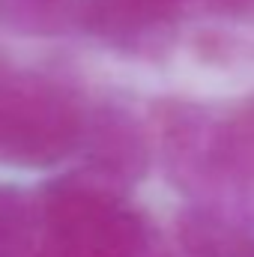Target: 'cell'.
I'll return each instance as SVG.
<instances>
[{
  "label": "cell",
  "mask_w": 254,
  "mask_h": 257,
  "mask_svg": "<svg viewBox=\"0 0 254 257\" xmlns=\"http://www.w3.org/2000/svg\"><path fill=\"white\" fill-rule=\"evenodd\" d=\"M81 153L90 168L111 177H135L147 165V138L135 114L117 102L90 105Z\"/></svg>",
  "instance_id": "cell-3"
},
{
  "label": "cell",
  "mask_w": 254,
  "mask_h": 257,
  "mask_svg": "<svg viewBox=\"0 0 254 257\" xmlns=\"http://www.w3.org/2000/svg\"><path fill=\"white\" fill-rule=\"evenodd\" d=\"M90 102L33 69H0V159L51 165L81 153Z\"/></svg>",
  "instance_id": "cell-1"
},
{
  "label": "cell",
  "mask_w": 254,
  "mask_h": 257,
  "mask_svg": "<svg viewBox=\"0 0 254 257\" xmlns=\"http://www.w3.org/2000/svg\"><path fill=\"white\" fill-rule=\"evenodd\" d=\"M24 221H27V206L24 197L12 189L0 186V251L12 248L21 233H24Z\"/></svg>",
  "instance_id": "cell-5"
},
{
  "label": "cell",
  "mask_w": 254,
  "mask_h": 257,
  "mask_svg": "<svg viewBox=\"0 0 254 257\" xmlns=\"http://www.w3.org/2000/svg\"><path fill=\"white\" fill-rule=\"evenodd\" d=\"M215 12H227V15H239L245 9H251L254 0H206Z\"/></svg>",
  "instance_id": "cell-6"
},
{
  "label": "cell",
  "mask_w": 254,
  "mask_h": 257,
  "mask_svg": "<svg viewBox=\"0 0 254 257\" xmlns=\"http://www.w3.org/2000/svg\"><path fill=\"white\" fill-rule=\"evenodd\" d=\"M81 0H0L6 27L27 36H57L78 30Z\"/></svg>",
  "instance_id": "cell-4"
},
{
  "label": "cell",
  "mask_w": 254,
  "mask_h": 257,
  "mask_svg": "<svg viewBox=\"0 0 254 257\" xmlns=\"http://www.w3.org/2000/svg\"><path fill=\"white\" fill-rule=\"evenodd\" d=\"M168 159L191 174L254 177V96L215 111L197 102H174L159 117Z\"/></svg>",
  "instance_id": "cell-2"
}]
</instances>
